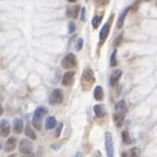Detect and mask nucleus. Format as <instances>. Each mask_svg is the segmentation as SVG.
I'll use <instances>...</instances> for the list:
<instances>
[{
    "label": "nucleus",
    "mask_w": 157,
    "mask_h": 157,
    "mask_svg": "<svg viewBox=\"0 0 157 157\" xmlns=\"http://www.w3.org/2000/svg\"><path fill=\"white\" fill-rule=\"evenodd\" d=\"M73 80H75V72L68 71L67 73H64V76L62 78V84L64 86H70L73 84Z\"/></svg>",
    "instance_id": "obj_7"
},
{
    "label": "nucleus",
    "mask_w": 157,
    "mask_h": 157,
    "mask_svg": "<svg viewBox=\"0 0 157 157\" xmlns=\"http://www.w3.org/2000/svg\"><path fill=\"white\" fill-rule=\"evenodd\" d=\"M144 2H149V0H144Z\"/></svg>",
    "instance_id": "obj_32"
},
{
    "label": "nucleus",
    "mask_w": 157,
    "mask_h": 157,
    "mask_svg": "<svg viewBox=\"0 0 157 157\" xmlns=\"http://www.w3.org/2000/svg\"><path fill=\"white\" fill-rule=\"evenodd\" d=\"M68 2H70V3H76L77 0H68Z\"/></svg>",
    "instance_id": "obj_31"
},
{
    "label": "nucleus",
    "mask_w": 157,
    "mask_h": 157,
    "mask_svg": "<svg viewBox=\"0 0 157 157\" xmlns=\"http://www.w3.org/2000/svg\"><path fill=\"white\" fill-rule=\"evenodd\" d=\"M47 114V109L46 107H42V106H39L36 109V111H34V115H33V126L36 127L37 130H42V119H43V117H45Z\"/></svg>",
    "instance_id": "obj_1"
},
{
    "label": "nucleus",
    "mask_w": 157,
    "mask_h": 157,
    "mask_svg": "<svg viewBox=\"0 0 157 157\" xmlns=\"http://www.w3.org/2000/svg\"><path fill=\"white\" fill-rule=\"evenodd\" d=\"M63 102V92L60 89H54L48 97V104L50 105H59Z\"/></svg>",
    "instance_id": "obj_3"
},
{
    "label": "nucleus",
    "mask_w": 157,
    "mask_h": 157,
    "mask_svg": "<svg viewBox=\"0 0 157 157\" xmlns=\"http://www.w3.org/2000/svg\"><path fill=\"white\" fill-rule=\"evenodd\" d=\"M84 20H85V9L82 8L81 9V21H84Z\"/></svg>",
    "instance_id": "obj_29"
},
{
    "label": "nucleus",
    "mask_w": 157,
    "mask_h": 157,
    "mask_svg": "<svg viewBox=\"0 0 157 157\" xmlns=\"http://www.w3.org/2000/svg\"><path fill=\"white\" fill-rule=\"evenodd\" d=\"M82 43H84L82 38H78V39H77V42H76V50H77V51H80L81 48H82Z\"/></svg>",
    "instance_id": "obj_24"
},
{
    "label": "nucleus",
    "mask_w": 157,
    "mask_h": 157,
    "mask_svg": "<svg viewBox=\"0 0 157 157\" xmlns=\"http://www.w3.org/2000/svg\"><path fill=\"white\" fill-rule=\"evenodd\" d=\"M93 84H94V73H93V71L90 70V68H86V70L84 71V73H82V76H81L82 89L84 90L90 89Z\"/></svg>",
    "instance_id": "obj_2"
},
{
    "label": "nucleus",
    "mask_w": 157,
    "mask_h": 157,
    "mask_svg": "<svg viewBox=\"0 0 157 157\" xmlns=\"http://www.w3.org/2000/svg\"><path fill=\"white\" fill-rule=\"evenodd\" d=\"M45 126H46L47 130H52L54 127L56 126V118H55V117H48L47 119H46Z\"/></svg>",
    "instance_id": "obj_15"
},
{
    "label": "nucleus",
    "mask_w": 157,
    "mask_h": 157,
    "mask_svg": "<svg viewBox=\"0 0 157 157\" xmlns=\"http://www.w3.org/2000/svg\"><path fill=\"white\" fill-rule=\"evenodd\" d=\"M122 76V71L121 70H117L111 73V77H110V85L111 86H114L118 84V81H119V78Z\"/></svg>",
    "instance_id": "obj_11"
},
{
    "label": "nucleus",
    "mask_w": 157,
    "mask_h": 157,
    "mask_svg": "<svg viewBox=\"0 0 157 157\" xmlns=\"http://www.w3.org/2000/svg\"><path fill=\"white\" fill-rule=\"evenodd\" d=\"M14 148H16V139H14V137H11V139L7 140L4 149H6V152H12Z\"/></svg>",
    "instance_id": "obj_14"
},
{
    "label": "nucleus",
    "mask_w": 157,
    "mask_h": 157,
    "mask_svg": "<svg viewBox=\"0 0 157 157\" xmlns=\"http://www.w3.org/2000/svg\"><path fill=\"white\" fill-rule=\"evenodd\" d=\"M105 145H106V151H107V156L113 157V137L110 132L105 134Z\"/></svg>",
    "instance_id": "obj_8"
},
{
    "label": "nucleus",
    "mask_w": 157,
    "mask_h": 157,
    "mask_svg": "<svg viewBox=\"0 0 157 157\" xmlns=\"http://www.w3.org/2000/svg\"><path fill=\"white\" fill-rule=\"evenodd\" d=\"M122 139H123V143H126V144H130V143H131L130 134H128L127 131H123V132H122Z\"/></svg>",
    "instance_id": "obj_22"
},
{
    "label": "nucleus",
    "mask_w": 157,
    "mask_h": 157,
    "mask_svg": "<svg viewBox=\"0 0 157 157\" xmlns=\"http://www.w3.org/2000/svg\"><path fill=\"white\" fill-rule=\"evenodd\" d=\"M22 128H24V121L21 118H16V119L13 121V131L16 132V134H21Z\"/></svg>",
    "instance_id": "obj_10"
},
{
    "label": "nucleus",
    "mask_w": 157,
    "mask_h": 157,
    "mask_svg": "<svg viewBox=\"0 0 157 157\" xmlns=\"http://www.w3.org/2000/svg\"><path fill=\"white\" fill-rule=\"evenodd\" d=\"M94 98L97 101H102L104 100V90L101 86H96L94 88Z\"/></svg>",
    "instance_id": "obj_18"
},
{
    "label": "nucleus",
    "mask_w": 157,
    "mask_h": 157,
    "mask_svg": "<svg viewBox=\"0 0 157 157\" xmlns=\"http://www.w3.org/2000/svg\"><path fill=\"white\" fill-rule=\"evenodd\" d=\"M114 122H115V126L117 127H121L123 124V121H124V114L123 113H118V111H114Z\"/></svg>",
    "instance_id": "obj_12"
},
{
    "label": "nucleus",
    "mask_w": 157,
    "mask_h": 157,
    "mask_svg": "<svg viewBox=\"0 0 157 157\" xmlns=\"http://www.w3.org/2000/svg\"><path fill=\"white\" fill-rule=\"evenodd\" d=\"M25 134H26V136H28V137H30L32 140H36V139H37L36 132H34V131L32 130V127H30V126H26V128H25Z\"/></svg>",
    "instance_id": "obj_20"
},
{
    "label": "nucleus",
    "mask_w": 157,
    "mask_h": 157,
    "mask_svg": "<svg viewBox=\"0 0 157 157\" xmlns=\"http://www.w3.org/2000/svg\"><path fill=\"white\" fill-rule=\"evenodd\" d=\"M75 29H76V25H75V22H73V21H71L70 22V25H68V33H73V32H75Z\"/></svg>",
    "instance_id": "obj_25"
},
{
    "label": "nucleus",
    "mask_w": 157,
    "mask_h": 157,
    "mask_svg": "<svg viewBox=\"0 0 157 157\" xmlns=\"http://www.w3.org/2000/svg\"><path fill=\"white\" fill-rule=\"evenodd\" d=\"M110 66L111 67H115L117 66V51H114L111 54V58H110Z\"/></svg>",
    "instance_id": "obj_23"
},
{
    "label": "nucleus",
    "mask_w": 157,
    "mask_h": 157,
    "mask_svg": "<svg viewBox=\"0 0 157 157\" xmlns=\"http://www.w3.org/2000/svg\"><path fill=\"white\" fill-rule=\"evenodd\" d=\"M3 111H4V109H3V105H0V115L3 114Z\"/></svg>",
    "instance_id": "obj_30"
},
{
    "label": "nucleus",
    "mask_w": 157,
    "mask_h": 157,
    "mask_svg": "<svg viewBox=\"0 0 157 157\" xmlns=\"http://www.w3.org/2000/svg\"><path fill=\"white\" fill-rule=\"evenodd\" d=\"M9 131H11V124H9L8 121H0V136H8Z\"/></svg>",
    "instance_id": "obj_9"
},
{
    "label": "nucleus",
    "mask_w": 157,
    "mask_h": 157,
    "mask_svg": "<svg viewBox=\"0 0 157 157\" xmlns=\"http://www.w3.org/2000/svg\"><path fill=\"white\" fill-rule=\"evenodd\" d=\"M130 155H139V149H136V148H134V149H132L131 152H130Z\"/></svg>",
    "instance_id": "obj_28"
},
{
    "label": "nucleus",
    "mask_w": 157,
    "mask_h": 157,
    "mask_svg": "<svg viewBox=\"0 0 157 157\" xmlns=\"http://www.w3.org/2000/svg\"><path fill=\"white\" fill-rule=\"evenodd\" d=\"M20 153H22V155H32L33 153V145L29 140L22 139L20 141Z\"/></svg>",
    "instance_id": "obj_5"
},
{
    "label": "nucleus",
    "mask_w": 157,
    "mask_h": 157,
    "mask_svg": "<svg viewBox=\"0 0 157 157\" xmlns=\"http://www.w3.org/2000/svg\"><path fill=\"white\" fill-rule=\"evenodd\" d=\"M76 56L73 55V54H68V55H66L64 58H63L62 60V67L66 68V70H70V68H73L77 63H76Z\"/></svg>",
    "instance_id": "obj_4"
},
{
    "label": "nucleus",
    "mask_w": 157,
    "mask_h": 157,
    "mask_svg": "<svg viewBox=\"0 0 157 157\" xmlns=\"http://www.w3.org/2000/svg\"><path fill=\"white\" fill-rule=\"evenodd\" d=\"M78 8L77 6H75V7H72V8H68L67 9V16L70 17V18H76L77 17V13H78Z\"/></svg>",
    "instance_id": "obj_16"
},
{
    "label": "nucleus",
    "mask_w": 157,
    "mask_h": 157,
    "mask_svg": "<svg viewBox=\"0 0 157 157\" xmlns=\"http://www.w3.org/2000/svg\"><path fill=\"white\" fill-rule=\"evenodd\" d=\"M109 3V0H96V4L97 6H106V4Z\"/></svg>",
    "instance_id": "obj_27"
},
{
    "label": "nucleus",
    "mask_w": 157,
    "mask_h": 157,
    "mask_svg": "<svg viewBox=\"0 0 157 157\" xmlns=\"http://www.w3.org/2000/svg\"><path fill=\"white\" fill-rule=\"evenodd\" d=\"M55 127H56L55 135H56V136H59V135H60V131H62V128H63V123H59V124L56 123V126H55Z\"/></svg>",
    "instance_id": "obj_26"
},
{
    "label": "nucleus",
    "mask_w": 157,
    "mask_h": 157,
    "mask_svg": "<svg viewBox=\"0 0 157 157\" xmlns=\"http://www.w3.org/2000/svg\"><path fill=\"white\" fill-rule=\"evenodd\" d=\"M0 148H2V144H0Z\"/></svg>",
    "instance_id": "obj_33"
},
{
    "label": "nucleus",
    "mask_w": 157,
    "mask_h": 157,
    "mask_svg": "<svg viewBox=\"0 0 157 157\" xmlns=\"http://www.w3.org/2000/svg\"><path fill=\"white\" fill-rule=\"evenodd\" d=\"M131 8H126L123 12L121 13V16H119V18H118V28H122L123 26V24H124V18H126V16H127V13H128V11H130Z\"/></svg>",
    "instance_id": "obj_17"
},
{
    "label": "nucleus",
    "mask_w": 157,
    "mask_h": 157,
    "mask_svg": "<svg viewBox=\"0 0 157 157\" xmlns=\"http://www.w3.org/2000/svg\"><path fill=\"white\" fill-rule=\"evenodd\" d=\"M111 21H113V16L110 17V20L105 24V26L102 28V30L100 33V45H102V43L105 42V39L107 38V36H109V32H110V25H111Z\"/></svg>",
    "instance_id": "obj_6"
},
{
    "label": "nucleus",
    "mask_w": 157,
    "mask_h": 157,
    "mask_svg": "<svg viewBox=\"0 0 157 157\" xmlns=\"http://www.w3.org/2000/svg\"><path fill=\"white\" fill-rule=\"evenodd\" d=\"M101 20H102L101 14H98V16H94V17H93V20H92V26L94 28V29H97L98 25H100V22H101Z\"/></svg>",
    "instance_id": "obj_21"
},
{
    "label": "nucleus",
    "mask_w": 157,
    "mask_h": 157,
    "mask_svg": "<svg viewBox=\"0 0 157 157\" xmlns=\"http://www.w3.org/2000/svg\"><path fill=\"white\" fill-rule=\"evenodd\" d=\"M126 110H127V107H126V102H124V101H119V102H118V104L115 105V110H114V111L123 113V114H126Z\"/></svg>",
    "instance_id": "obj_19"
},
{
    "label": "nucleus",
    "mask_w": 157,
    "mask_h": 157,
    "mask_svg": "<svg viewBox=\"0 0 157 157\" xmlns=\"http://www.w3.org/2000/svg\"><path fill=\"white\" fill-rule=\"evenodd\" d=\"M93 111H94V114L98 118H102V117L106 115V110H105V107L102 105H94L93 106Z\"/></svg>",
    "instance_id": "obj_13"
}]
</instances>
